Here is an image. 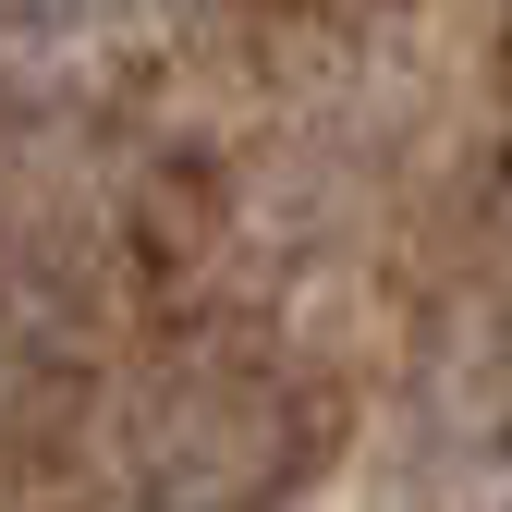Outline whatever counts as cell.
I'll return each mask as SVG.
<instances>
[{
  "instance_id": "6da1fadb",
  "label": "cell",
  "mask_w": 512,
  "mask_h": 512,
  "mask_svg": "<svg viewBox=\"0 0 512 512\" xmlns=\"http://www.w3.org/2000/svg\"><path fill=\"white\" fill-rule=\"evenodd\" d=\"M147 452H159V488L183 512H220V500H256L281 476L293 427H281V391L256 366H220V378H196V415H171Z\"/></svg>"
}]
</instances>
